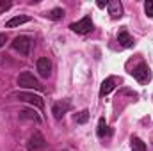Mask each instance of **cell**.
<instances>
[{"label": "cell", "instance_id": "6da1fadb", "mask_svg": "<svg viewBox=\"0 0 153 151\" xmlns=\"http://www.w3.org/2000/svg\"><path fill=\"white\" fill-rule=\"evenodd\" d=\"M16 84L20 87H23V89H32V91H41L43 89V85L38 82V78L32 75V73H29V71L20 73V76L16 78Z\"/></svg>", "mask_w": 153, "mask_h": 151}, {"label": "cell", "instance_id": "7a4b0ae2", "mask_svg": "<svg viewBox=\"0 0 153 151\" xmlns=\"http://www.w3.org/2000/svg\"><path fill=\"white\" fill-rule=\"evenodd\" d=\"M11 98H16V100H20V101H27V103L34 105L36 109H39V110L45 107L43 98H41L39 94H34V93H25V91H20V93H13V94H11Z\"/></svg>", "mask_w": 153, "mask_h": 151}, {"label": "cell", "instance_id": "3957f363", "mask_svg": "<svg viewBox=\"0 0 153 151\" xmlns=\"http://www.w3.org/2000/svg\"><path fill=\"white\" fill-rule=\"evenodd\" d=\"M30 46H32V39L29 36H18V38L13 39V48L16 52H20L22 55H29Z\"/></svg>", "mask_w": 153, "mask_h": 151}, {"label": "cell", "instance_id": "277c9868", "mask_svg": "<svg viewBox=\"0 0 153 151\" xmlns=\"http://www.w3.org/2000/svg\"><path fill=\"white\" fill-rule=\"evenodd\" d=\"M70 29H71L73 32H76V34H87V32L93 30V20H91V16H85V18H82L80 21L71 23Z\"/></svg>", "mask_w": 153, "mask_h": 151}, {"label": "cell", "instance_id": "5b68a950", "mask_svg": "<svg viewBox=\"0 0 153 151\" xmlns=\"http://www.w3.org/2000/svg\"><path fill=\"white\" fill-rule=\"evenodd\" d=\"M132 75H134V78H135L137 82H141V84H144V82H148V80L152 78L150 68H148V64H144V62H141V64L132 71Z\"/></svg>", "mask_w": 153, "mask_h": 151}, {"label": "cell", "instance_id": "8992f818", "mask_svg": "<svg viewBox=\"0 0 153 151\" xmlns=\"http://www.w3.org/2000/svg\"><path fill=\"white\" fill-rule=\"evenodd\" d=\"M45 146H46V141H45V137L39 132H36L29 139V142H27V150L29 151H41V150H45Z\"/></svg>", "mask_w": 153, "mask_h": 151}, {"label": "cell", "instance_id": "52a82bcc", "mask_svg": "<svg viewBox=\"0 0 153 151\" xmlns=\"http://www.w3.org/2000/svg\"><path fill=\"white\" fill-rule=\"evenodd\" d=\"M71 109V105H70V101H57V103H53V107H52V114H53V117L55 119H62V115L68 112Z\"/></svg>", "mask_w": 153, "mask_h": 151}, {"label": "cell", "instance_id": "ba28073f", "mask_svg": "<svg viewBox=\"0 0 153 151\" xmlns=\"http://www.w3.org/2000/svg\"><path fill=\"white\" fill-rule=\"evenodd\" d=\"M107 9H109V14H111V18H121L123 16V5H121V2L119 0H111L109 4H107Z\"/></svg>", "mask_w": 153, "mask_h": 151}, {"label": "cell", "instance_id": "9c48e42d", "mask_svg": "<svg viewBox=\"0 0 153 151\" xmlns=\"http://www.w3.org/2000/svg\"><path fill=\"white\" fill-rule=\"evenodd\" d=\"M36 66H38V71H39V75L43 76V78H46V76L50 75V71H52V64H50L48 57H39Z\"/></svg>", "mask_w": 153, "mask_h": 151}, {"label": "cell", "instance_id": "30bf717a", "mask_svg": "<svg viewBox=\"0 0 153 151\" xmlns=\"http://www.w3.org/2000/svg\"><path fill=\"white\" fill-rule=\"evenodd\" d=\"M117 43H119L121 46H125V48L134 46V39L130 38V34H128L126 30H119V32H117Z\"/></svg>", "mask_w": 153, "mask_h": 151}, {"label": "cell", "instance_id": "8fae6325", "mask_svg": "<svg viewBox=\"0 0 153 151\" xmlns=\"http://www.w3.org/2000/svg\"><path fill=\"white\" fill-rule=\"evenodd\" d=\"M114 84H116V80L111 76V78H105L103 82H102V87H100V96L103 98V96H107L112 89H114Z\"/></svg>", "mask_w": 153, "mask_h": 151}, {"label": "cell", "instance_id": "7c38bea8", "mask_svg": "<svg viewBox=\"0 0 153 151\" xmlns=\"http://www.w3.org/2000/svg\"><path fill=\"white\" fill-rule=\"evenodd\" d=\"M27 21H30V18H29V16H14V18H11V20L5 23V27H7V29H13V27L23 25V23H27Z\"/></svg>", "mask_w": 153, "mask_h": 151}, {"label": "cell", "instance_id": "4fadbf2b", "mask_svg": "<svg viewBox=\"0 0 153 151\" xmlns=\"http://www.w3.org/2000/svg\"><path fill=\"white\" fill-rule=\"evenodd\" d=\"M20 117H22V119H32V121H36V123L41 121V117H39L34 110H22V112H20Z\"/></svg>", "mask_w": 153, "mask_h": 151}, {"label": "cell", "instance_id": "5bb4252c", "mask_svg": "<svg viewBox=\"0 0 153 151\" xmlns=\"http://www.w3.org/2000/svg\"><path fill=\"white\" fill-rule=\"evenodd\" d=\"M132 148L134 151H146V144L139 137H132Z\"/></svg>", "mask_w": 153, "mask_h": 151}, {"label": "cell", "instance_id": "9a60e30c", "mask_svg": "<svg viewBox=\"0 0 153 151\" xmlns=\"http://www.w3.org/2000/svg\"><path fill=\"white\" fill-rule=\"evenodd\" d=\"M87 119H89V110H82V112H78L75 115V123H78V124L87 123Z\"/></svg>", "mask_w": 153, "mask_h": 151}, {"label": "cell", "instance_id": "2e32d148", "mask_svg": "<svg viewBox=\"0 0 153 151\" xmlns=\"http://www.w3.org/2000/svg\"><path fill=\"white\" fill-rule=\"evenodd\" d=\"M107 133V121H105V117H100V121H98V137H103Z\"/></svg>", "mask_w": 153, "mask_h": 151}, {"label": "cell", "instance_id": "e0dca14e", "mask_svg": "<svg viewBox=\"0 0 153 151\" xmlns=\"http://www.w3.org/2000/svg\"><path fill=\"white\" fill-rule=\"evenodd\" d=\"M48 16H50V18H52V20H61V18H62V16H64V11H62V9H59V7H57V9H52V11H50V14H48Z\"/></svg>", "mask_w": 153, "mask_h": 151}, {"label": "cell", "instance_id": "ac0fdd59", "mask_svg": "<svg viewBox=\"0 0 153 151\" xmlns=\"http://www.w3.org/2000/svg\"><path fill=\"white\" fill-rule=\"evenodd\" d=\"M11 5H13V4H11L9 0H0V14H2V13H5V11H9V9H11Z\"/></svg>", "mask_w": 153, "mask_h": 151}, {"label": "cell", "instance_id": "d6986e66", "mask_svg": "<svg viewBox=\"0 0 153 151\" xmlns=\"http://www.w3.org/2000/svg\"><path fill=\"white\" fill-rule=\"evenodd\" d=\"M144 11H146L148 16H153V0H148V2L144 4Z\"/></svg>", "mask_w": 153, "mask_h": 151}, {"label": "cell", "instance_id": "ffe728a7", "mask_svg": "<svg viewBox=\"0 0 153 151\" xmlns=\"http://www.w3.org/2000/svg\"><path fill=\"white\" fill-rule=\"evenodd\" d=\"M5 43H7V36H5V34H0V48H2Z\"/></svg>", "mask_w": 153, "mask_h": 151}, {"label": "cell", "instance_id": "44dd1931", "mask_svg": "<svg viewBox=\"0 0 153 151\" xmlns=\"http://www.w3.org/2000/svg\"><path fill=\"white\" fill-rule=\"evenodd\" d=\"M107 4H109V2H103V0H100V2H98V7H107Z\"/></svg>", "mask_w": 153, "mask_h": 151}]
</instances>
